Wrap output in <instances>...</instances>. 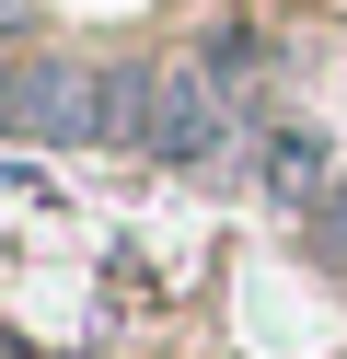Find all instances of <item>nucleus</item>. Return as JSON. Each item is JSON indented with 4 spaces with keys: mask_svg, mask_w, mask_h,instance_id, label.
Masks as SVG:
<instances>
[{
    "mask_svg": "<svg viewBox=\"0 0 347 359\" xmlns=\"http://www.w3.org/2000/svg\"><path fill=\"white\" fill-rule=\"evenodd\" d=\"M220 140H231V81L208 70V58L151 70V128H139V151H162V163H208Z\"/></svg>",
    "mask_w": 347,
    "mask_h": 359,
    "instance_id": "obj_1",
    "label": "nucleus"
},
{
    "mask_svg": "<svg viewBox=\"0 0 347 359\" xmlns=\"http://www.w3.org/2000/svg\"><path fill=\"white\" fill-rule=\"evenodd\" d=\"M12 70H23V58H0V140H12Z\"/></svg>",
    "mask_w": 347,
    "mask_h": 359,
    "instance_id": "obj_2",
    "label": "nucleus"
}]
</instances>
